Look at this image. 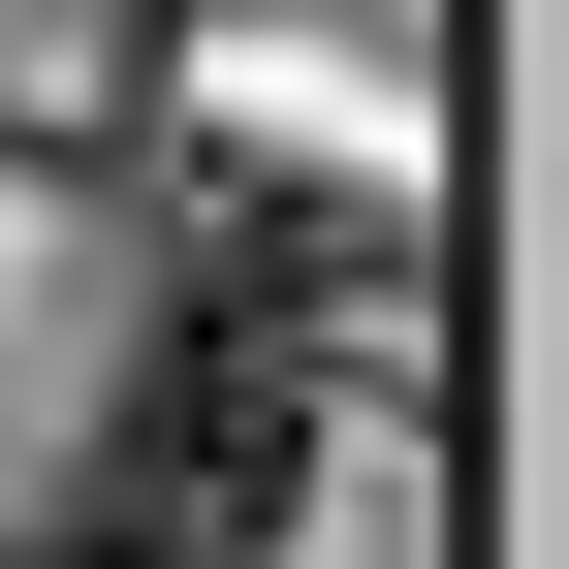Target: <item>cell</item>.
<instances>
[{
    "label": "cell",
    "instance_id": "cell-1",
    "mask_svg": "<svg viewBox=\"0 0 569 569\" xmlns=\"http://www.w3.org/2000/svg\"><path fill=\"white\" fill-rule=\"evenodd\" d=\"M284 507H317V348H253V317L159 284L127 411H96L63 475H0V569H253Z\"/></svg>",
    "mask_w": 569,
    "mask_h": 569
},
{
    "label": "cell",
    "instance_id": "cell-2",
    "mask_svg": "<svg viewBox=\"0 0 569 569\" xmlns=\"http://www.w3.org/2000/svg\"><path fill=\"white\" fill-rule=\"evenodd\" d=\"M96 32H253V0H96Z\"/></svg>",
    "mask_w": 569,
    "mask_h": 569
}]
</instances>
